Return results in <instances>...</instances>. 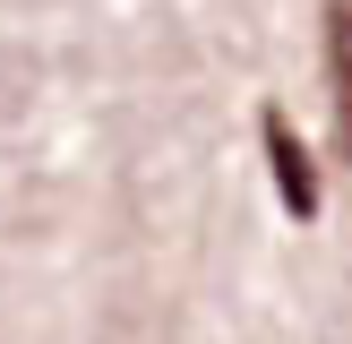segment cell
I'll return each mask as SVG.
<instances>
[{
  "label": "cell",
  "instance_id": "cell-1",
  "mask_svg": "<svg viewBox=\"0 0 352 344\" xmlns=\"http://www.w3.org/2000/svg\"><path fill=\"white\" fill-rule=\"evenodd\" d=\"M258 138H267V164H275V198H284V215H292V224H309L327 189H318V164H309L301 129H292V120L267 103V112H258Z\"/></svg>",
  "mask_w": 352,
  "mask_h": 344
},
{
  "label": "cell",
  "instance_id": "cell-2",
  "mask_svg": "<svg viewBox=\"0 0 352 344\" xmlns=\"http://www.w3.org/2000/svg\"><path fill=\"white\" fill-rule=\"evenodd\" d=\"M327 78H336V147L352 155V0H327Z\"/></svg>",
  "mask_w": 352,
  "mask_h": 344
}]
</instances>
